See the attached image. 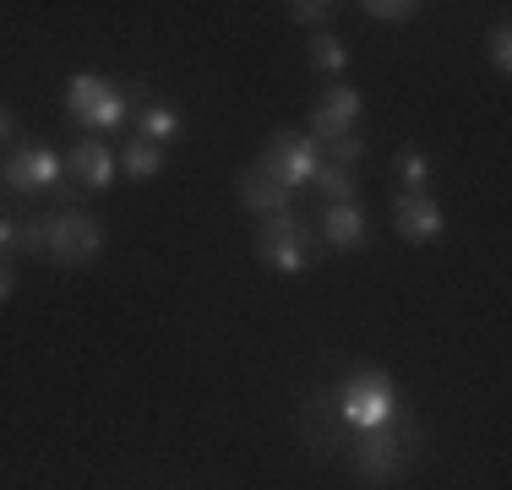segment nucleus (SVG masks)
Masks as SVG:
<instances>
[{"mask_svg": "<svg viewBox=\"0 0 512 490\" xmlns=\"http://www.w3.org/2000/svg\"><path fill=\"white\" fill-rule=\"evenodd\" d=\"M316 245H322V235H316V224H306V218L289 207V213H278V218H256V240H251V251L262 256L273 273H284V278H300L311 267V256H316Z\"/></svg>", "mask_w": 512, "mask_h": 490, "instance_id": "obj_1", "label": "nucleus"}, {"mask_svg": "<svg viewBox=\"0 0 512 490\" xmlns=\"http://www.w3.org/2000/svg\"><path fill=\"white\" fill-rule=\"evenodd\" d=\"M333 414L344 425H355V431H382V425H393L398 414V387H393V376H382V371H355V376H344L333 392Z\"/></svg>", "mask_w": 512, "mask_h": 490, "instance_id": "obj_2", "label": "nucleus"}, {"mask_svg": "<svg viewBox=\"0 0 512 490\" xmlns=\"http://www.w3.org/2000/svg\"><path fill=\"white\" fill-rule=\"evenodd\" d=\"M414 447H420V431L398 414L393 425H382V431H360L355 469L365 474V480H376V485H393V480H404V474H409Z\"/></svg>", "mask_w": 512, "mask_h": 490, "instance_id": "obj_3", "label": "nucleus"}, {"mask_svg": "<svg viewBox=\"0 0 512 490\" xmlns=\"http://www.w3.org/2000/svg\"><path fill=\"white\" fill-rule=\"evenodd\" d=\"M66 115L93 137V131H120L126 126L131 104L109 77H99V71H77V77L66 82Z\"/></svg>", "mask_w": 512, "mask_h": 490, "instance_id": "obj_4", "label": "nucleus"}, {"mask_svg": "<svg viewBox=\"0 0 512 490\" xmlns=\"http://www.w3.org/2000/svg\"><path fill=\"white\" fill-rule=\"evenodd\" d=\"M104 251V224L88 218L82 207H60V213H44V256L55 267H82Z\"/></svg>", "mask_w": 512, "mask_h": 490, "instance_id": "obj_5", "label": "nucleus"}, {"mask_svg": "<svg viewBox=\"0 0 512 490\" xmlns=\"http://www.w3.org/2000/svg\"><path fill=\"white\" fill-rule=\"evenodd\" d=\"M262 169L267 180H278L289 196L295 191H311V180H316V169H322V147H316L306 131H278L273 147L262 153Z\"/></svg>", "mask_w": 512, "mask_h": 490, "instance_id": "obj_6", "label": "nucleus"}, {"mask_svg": "<svg viewBox=\"0 0 512 490\" xmlns=\"http://www.w3.org/2000/svg\"><path fill=\"white\" fill-rule=\"evenodd\" d=\"M355 126H360V93L355 88H327L322 98H316V109H311L306 137L316 147H333V142L355 137Z\"/></svg>", "mask_w": 512, "mask_h": 490, "instance_id": "obj_7", "label": "nucleus"}, {"mask_svg": "<svg viewBox=\"0 0 512 490\" xmlns=\"http://www.w3.org/2000/svg\"><path fill=\"white\" fill-rule=\"evenodd\" d=\"M60 169H66V158L50 153V147H17L0 175H6V186L17 196H39V191L60 186Z\"/></svg>", "mask_w": 512, "mask_h": 490, "instance_id": "obj_8", "label": "nucleus"}, {"mask_svg": "<svg viewBox=\"0 0 512 490\" xmlns=\"http://www.w3.org/2000/svg\"><path fill=\"white\" fill-rule=\"evenodd\" d=\"M393 229H398L409 245H431V240L447 235V213H442V202H436V196L404 191V196L393 202Z\"/></svg>", "mask_w": 512, "mask_h": 490, "instance_id": "obj_9", "label": "nucleus"}, {"mask_svg": "<svg viewBox=\"0 0 512 490\" xmlns=\"http://www.w3.org/2000/svg\"><path fill=\"white\" fill-rule=\"evenodd\" d=\"M316 235H322V245H333V251H365V240H371L365 207H360V202H338V207H327L322 224H316Z\"/></svg>", "mask_w": 512, "mask_h": 490, "instance_id": "obj_10", "label": "nucleus"}, {"mask_svg": "<svg viewBox=\"0 0 512 490\" xmlns=\"http://www.w3.org/2000/svg\"><path fill=\"white\" fill-rule=\"evenodd\" d=\"M235 196L251 207L256 218H278V213H289V202H295V196H289L284 186H278V180H267L256 164H251V169H240V180H235Z\"/></svg>", "mask_w": 512, "mask_h": 490, "instance_id": "obj_11", "label": "nucleus"}, {"mask_svg": "<svg viewBox=\"0 0 512 490\" xmlns=\"http://www.w3.org/2000/svg\"><path fill=\"white\" fill-rule=\"evenodd\" d=\"M66 169L77 175V186H88V191H109V180H115V158H109V147L93 142V137H82L71 147Z\"/></svg>", "mask_w": 512, "mask_h": 490, "instance_id": "obj_12", "label": "nucleus"}, {"mask_svg": "<svg viewBox=\"0 0 512 490\" xmlns=\"http://www.w3.org/2000/svg\"><path fill=\"white\" fill-rule=\"evenodd\" d=\"M137 126H142V142H153V147H169V142L186 137V115L169 109V104H142L137 109Z\"/></svg>", "mask_w": 512, "mask_h": 490, "instance_id": "obj_13", "label": "nucleus"}, {"mask_svg": "<svg viewBox=\"0 0 512 490\" xmlns=\"http://www.w3.org/2000/svg\"><path fill=\"white\" fill-rule=\"evenodd\" d=\"M306 55H311V66L316 71H333V77H349V44L338 39V33H311V44H306Z\"/></svg>", "mask_w": 512, "mask_h": 490, "instance_id": "obj_14", "label": "nucleus"}, {"mask_svg": "<svg viewBox=\"0 0 512 490\" xmlns=\"http://www.w3.org/2000/svg\"><path fill=\"white\" fill-rule=\"evenodd\" d=\"M311 191H322L327 196V207H338V202H355V169H338V164H322L316 169V180H311Z\"/></svg>", "mask_w": 512, "mask_h": 490, "instance_id": "obj_15", "label": "nucleus"}, {"mask_svg": "<svg viewBox=\"0 0 512 490\" xmlns=\"http://www.w3.org/2000/svg\"><path fill=\"white\" fill-rule=\"evenodd\" d=\"M120 169H126L131 180H153L158 169H164V147H153V142H126V153H120Z\"/></svg>", "mask_w": 512, "mask_h": 490, "instance_id": "obj_16", "label": "nucleus"}, {"mask_svg": "<svg viewBox=\"0 0 512 490\" xmlns=\"http://www.w3.org/2000/svg\"><path fill=\"white\" fill-rule=\"evenodd\" d=\"M431 169H436V164L420 153V147H404V153H398V186H404V191H425Z\"/></svg>", "mask_w": 512, "mask_h": 490, "instance_id": "obj_17", "label": "nucleus"}, {"mask_svg": "<svg viewBox=\"0 0 512 490\" xmlns=\"http://www.w3.org/2000/svg\"><path fill=\"white\" fill-rule=\"evenodd\" d=\"M360 11L371 22H414V17H420V6H414V0H365Z\"/></svg>", "mask_w": 512, "mask_h": 490, "instance_id": "obj_18", "label": "nucleus"}, {"mask_svg": "<svg viewBox=\"0 0 512 490\" xmlns=\"http://www.w3.org/2000/svg\"><path fill=\"white\" fill-rule=\"evenodd\" d=\"M485 49H491V66L507 77V71H512V28H507V17L491 22V33H485Z\"/></svg>", "mask_w": 512, "mask_h": 490, "instance_id": "obj_19", "label": "nucleus"}, {"mask_svg": "<svg viewBox=\"0 0 512 490\" xmlns=\"http://www.w3.org/2000/svg\"><path fill=\"white\" fill-rule=\"evenodd\" d=\"M17 256H44V213H39V218H22Z\"/></svg>", "mask_w": 512, "mask_h": 490, "instance_id": "obj_20", "label": "nucleus"}, {"mask_svg": "<svg viewBox=\"0 0 512 490\" xmlns=\"http://www.w3.org/2000/svg\"><path fill=\"white\" fill-rule=\"evenodd\" d=\"M333 11H338V6H327V0H295V6H289V17L322 28V22H333Z\"/></svg>", "mask_w": 512, "mask_h": 490, "instance_id": "obj_21", "label": "nucleus"}, {"mask_svg": "<svg viewBox=\"0 0 512 490\" xmlns=\"http://www.w3.org/2000/svg\"><path fill=\"white\" fill-rule=\"evenodd\" d=\"M17 235H22V218L0 213V251H17Z\"/></svg>", "mask_w": 512, "mask_h": 490, "instance_id": "obj_22", "label": "nucleus"}, {"mask_svg": "<svg viewBox=\"0 0 512 490\" xmlns=\"http://www.w3.org/2000/svg\"><path fill=\"white\" fill-rule=\"evenodd\" d=\"M11 137H17V115H11L6 104H0V142H11Z\"/></svg>", "mask_w": 512, "mask_h": 490, "instance_id": "obj_23", "label": "nucleus"}, {"mask_svg": "<svg viewBox=\"0 0 512 490\" xmlns=\"http://www.w3.org/2000/svg\"><path fill=\"white\" fill-rule=\"evenodd\" d=\"M11 289H17V273H11L6 262H0V300H11Z\"/></svg>", "mask_w": 512, "mask_h": 490, "instance_id": "obj_24", "label": "nucleus"}]
</instances>
